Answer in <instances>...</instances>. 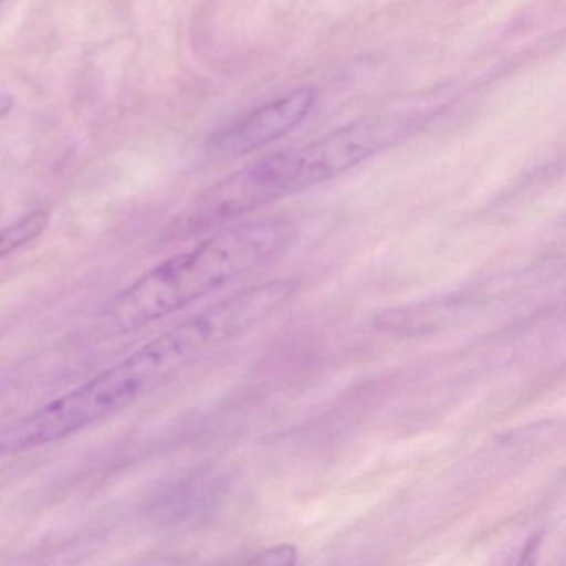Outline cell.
Wrapping results in <instances>:
<instances>
[{"instance_id":"5","label":"cell","mask_w":566,"mask_h":566,"mask_svg":"<svg viewBox=\"0 0 566 566\" xmlns=\"http://www.w3.org/2000/svg\"><path fill=\"white\" fill-rule=\"evenodd\" d=\"M49 223H51V213L48 210H35L15 223L9 224L4 230H0V260L11 256L14 251L38 240Z\"/></svg>"},{"instance_id":"1","label":"cell","mask_w":566,"mask_h":566,"mask_svg":"<svg viewBox=\"0 0 566 566\" xmlns=\"http://www.w3.org/2000/svg\"><path fill=\"white\" fill-rule=\"evenodd\" d=\"M290 281H270L208 307L160 334L87 382L0 433V452H22L74 436L155 392L203 354L243 336L291 297Z\"/></svg>"},{"instance_id":"2","label":"cell","mask_w":566,"mask_h":566,"mask_svg":"<svg viewBox=\"0 0 566 566\" xmlns=\"http://www.w3.org/2000/svg\"><path fill=\"white\" fill-rule=\"evenodd\" d=\"M426 112L374 115L317 140L270 155L205 190L187 208L188 220L207 231L256 208L346 174L374 155L402 144L427 122Z\"/></svg>"},{"instance_id":"6","label":"cell","mask_w":566,"mask_h":566,"mask_svg":"<svg viewBox=\"0 0 566 566\" xmlns=\"http://www.w3.org/2000/svg\"><path fill=\"white\" fill-rule=\"evenodd\" d=\"M296 549L291 545H281L276 548L266 549L258 553L251 562L264 563V565H293L296 562Z\"/></svg>"},{"instance_id":"3","label":"cell","mask_w":566,"mask_h":566,"mask_svg":"<svg viewBox=\"0 0 566 566\" xmlns=\"http://www.w3.org/2000/svg\"><path fill=\"white\" fill-rule=\"evenodd\" d=\"M293 238V224L274 218L227 228L138 277L115 297L108 321L120 333L157 323L281 256Z\"/></svg>"},{"instance_id":"7","label":"cell","mask_w":566,"mask_h":566,"mask_svg":"<svg viewBox=\"0 0 566 566\" xmlns=\"http://www.w3.org/2000/svg\"><path fill=\"white\" fill-rule=\"evenodd\" d=\"M15 390L9 384H0V420L11 413L12 406H14Z\"/></svg>"},{"instance_id":"4","label":"cell","mask_w":566,"mask_h":566,"mask_svg":"<svg viewBox=\"0 0 566 566\" xmlns=\"http://www.w3.org/2000/svg\"><path fill=\"white\" fill-rule=\"evenodd\" d=\"M314 102V88H297L218 132L211 137L208 151L217 158H238L260 150L294 130L313 111Z\"/></svg>"}]
</instances>
